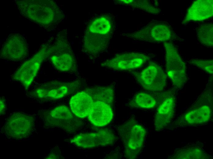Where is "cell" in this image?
Returning a JSON list of instances; mask_svg holds the SVG:
<instances>
[{"label": "cell", "instance_id": "obj_1", "mask_svg": "<svg viewBox=\"0 0 213 159\" xmlns=\"http://www.w3.org/2000/svg\"><path fill=\"white\" fill-rule=\"evenodd\" d=\"M115 19L110 13L92 17L86 24L82 46L88 53L97 54L105 50L116 28Z\"/></svg>", "mask_w": 213, "mask_h": 159}, {"label": "cell", "instance_id": "obj_2", "mask_svg": "<svg viewBox=\"0 0 213 159\" xmlns=\"http://www.w3.org/2000/svg\"><path fill=\"white\" fill-rule=\"evenodd\" d=\"M20 13L39 26L50 31L64 17L62 11L52 0H16Z\"/></svg>", "mask_w": 213, "mask_h": 159}, {"label": "cell", "instance_id": "obj_3", "mask_svg": "<svg viewBox=\"0 0 213 159\" xmlns=\"http://www.w3.org/2000/svg\"><path fill=\"white\" fill-rule=\"evenodd\" d=\"M51 42L42 45L32 57L19 67L13 75V79L28 88L37 75L43 62L51 55L53 49Z\"/></svg>", "mask_w": 213, "mask_h": 159}, {"label": "cell", "instance_id": "obj_4", "mask_svg": "<svg viewBox=\"0 0 213 159\" xmlns=\"http://www.w3.org/2000/svg\"><path fill=\"white\" fill-rule=\"evenodd\" d=\"M122 35L130 39L152 43H164L175 38L168 23L156 20L151 21L140 30Z\"/></svg>", "mask_w": 213, "mask_h": 159}, {"label": "cell", "instance_id": "obj_5", "mask_svg": "<svg viewBox=\"0 0 213 159\" xmlns=\"http://www.w3.org/2000/svg\"><path fill=\"white\" fill-rule=\"evenodd\" d=\"M163 45L167 74L174 87L177 88H181L187 80L186 64L173 44L166 42Z\"/></svg>", "mask_w": 213, "mask_h": 159}, {"label": "cell", "instance_id": "obj_6", "mask_svg": "<svg viewBox=\"0 0 213 159\" xmlns=\"http://www.w3.org/2000/svg\"><path fill=\"white\" fill-rule=\"evenodd\" d=\"M34 119L33 116L23 112H14L6 120L1 131L9 138L24 139L33 131Z\"/></svg>", "mask_w": 213, "mask_h": 159}, {"label": "cell", "instance_id": "obj_7", "mask_svg": "<svg viewBox=\"0 0 213 159\" xmlns=\"http://www.w3.org/2000/svg\"><path fill=\"white\" fill-rule=\"evenodd\" d=\"M49 58L54 67L58 70L69 72L76 70L77 68L75 58L66 34L59 35L57 37Z\"/></svg>", "mask_w": 213, "mask_h": 159}, {"label": "cell", "instance_id": "obj_8", "mask_svg": "<svg viewBox=\"0 0 213 159\" xmlns=\"http://www.w3.org/2000/svg\"><path fill=\"white\" fill-rule=\"evenodd\" d=\"M125 130L123 129L122 138L125 148V153L128 158H135L141 150L146 136L144 128L138 124L129 122L126 124Z\"/></svg>", "mask_w": 213, "mask_h": 159}, {"label": "cell", "instance_id": "obj_9", "mask_svg": "<svg viewBox=\"0 0 213 159\" xmlns=\"http://www.w3.org/2000/svg\"><path fill=\"white\" fill-rule=\"evenodd\" d=\"M150 57L145 54L129 52L118 54L101 64V66L110 69L126 71L140 68Z\"/></svg>", "mask_w": 213, "mask_h": 159}, {"label": "cell", "instance_id": "obj_10", "mask_svg": "<svg viewBox=\"0 0 213 159\" xmlns=\"http://www.w3.org/2000/svg\"><path fill=\"white\" fill-rule=\"evenodd\" d=\"M137 80L143 88L151 91L163 90L166 86V76L160 66L154 62L136 75Z\"/></svg>", "mask_w": 213, "mask_h": 159}, {"label": "cell", "instance_id": "obj_11", "mask_svg": "<svg viewBox=\"0 0 213 159\" xmlns=\"http://www.w3.org/2000/svg\"><path fill=\"white\" fill-rule=\"evenodd\" d=\"M79 84L78 81L52 80L40 84L32 93L34 97L41 99H56L67 95Z\"/></svg>", "mask_w": 213, "mask_h": 159}, {"label": "cell", "instance_id": "obj_12", "mask_svg": "<svg viewBox=\"0 0 213 159\" xmlns=\"http://www.w3.org/2000/svg\"><path fill=\"white\" fill-rule=\"evenodd\" d=\"M1 58L17 61L22 60L28 55V45L22 35L10 34L2 46L0 53Z\"/></svg>", "mask_w": 213, "mask_h": 159}, {"label": "cell", "instance_id": "obj_13", "mask_svg": "<svg viewBox=\"0 0 213 159\" xmlns=\"http://www.w3.org/2000/svg\"><path fill=\"white\" fill-rule=\"evenodd\" d=\"M115 136L110 129L104 128L95 132L80 134L75 136L71 142L83 148L104 146L113 143Z\"/></svg>", "mask_w": 213, "mask_h": 159}, {"label": "cell", "instance_id": "obj_14", "mask_svg": "<svg viewBox=\"0 0 213 159\" xmlns=\"http://www.w3.org/2000/svg\"><path fill=\"white\" fill-rule=\"evenodd\" d=\"M213 15L212 0H198L194 2L188 8L183 24L190 21H202L211 17Z\"/></svg>", "mask_w": 213, "mask_h": 159}, {"label": "cell", "instance_id": "obj_15", "mask_svg": "<svg viewBox=\"0 0 213 159\" xmlns=\"http://www.w3.org/2000/svg\"><path fill=\"white\" fill-rule=\"evenodd\" d=\"M111 106L105 102H93L88 116L89 121L98 127L105 126L112 120L113 113Z\"/></svg>", "mask_w": 213, "mask_h": 159}, {"label": "cell", "instance_id": "obj_16", "mask_svg": "<svg viewBox=\"0 0 213 159\" xmlns=\"http://www.w3.org/2000/svg\"><path fill=\"white\" fill-rule=\"evenodd\" d=\"M175 105V98L170 97L166 98L159 106L154 121L157 130H160L170 124L174 116Z\"/></svg>", "mask_w": 213, "mask_h": 159}, {"label": "cell", "instance_id": "obj_17", "mask_svg": "<svg viewBox=\"0 0 213 159\" xmlns=\"http://www.w3.org/2000/svg\"><path fill=\"white\" fill-rule=\"evenodd\" d=\"M93 102L91 96L85 91L78 92L70 98V110L77 117L84 118L88 116Z\"/></svg>", "mask_w": 213, "mask_h": 159}, {"label": "cell", "instance_id": "obj_18", "mask_svg": "<svg viewBox=\"0 0 213 159\" xmlns=\"http://www.w3.org/2000/svg\"><path fill=\"white\" fill-rule=\"evenodd\" d=\"M211 114L210 107L204 105L187 113L184 119L187 124L195 125L205 123L210 120Z\"/></svg>", "mask_w": 213, "mask_h": 159}, {"label": "cell", "instance_id": "obj_19", "mask_svg": "<svg viewBox=\"0 0 213 159\" xmlns=\"http://www.w3.org/2000/svg\"><path fill=\"white\" fill-rule=\"evenodd\" d=\"M84 91L91 96L93 102H101L111 106L113 104L114 94L111 87L96 86L86 89Z\"/></svg>", "mask_w": 213, "mask_h": 159}, {"label": "cell", "instance_id": "obj_20", "mask_svg": "<svg viewBox=\"0 0 213 159\" xmlns=\"http://www.w3.org/2000/svg\"><path fill=\"white\" fill-rule=\"evenodd\" d=\"M117 2L120 4L129 6L138 9H141L148 13L157 14L161 10L156 4H153L148 0H121Z\"/></svg>", "mask_w": 213, "mask_h": 159}, {"label": "cell", "instance_id": "obj_21", "mask_svg": "<svg viewBox=\"0 0 213 159\" xmlns=\"http://www.w3.org/2000/svg\"><path fill=\"white\" fill-rule=\"evenodd\" d=\"M213 25L211 23L200 25L197 28L196 35L200 42L204 46L212 47Z\"/></svg>", "mask_w": 213, "mask_h": 159}, {"label": "cell", "instance_id": "obj_22", "mask_svg": "<svg viewBox=\"0 0 213 159\" xmlns=\"http://www.w3.org/2000/svg\"><path fill=\"white\" fill-rule=\"evenodd\" d=\"M130 104L133 107L149 109L154 108L156 102L154 97L144 92L137 94L131 102Z\"/></svg>", "mask_w": 213, "mask_h": 159}, {"label": "cell", "instance_id": "obj_23", "mask_svg": "<svg viewBox=\"0 0 213 159\" xmlns=\"http://www.w3.org/2000/svg\"><path fill=\"white\" fill-rule=\"evenodd\" d=\"M71 111L68 107L60 105L49 111L47 114L51 119L60 121H62L63 123H66L73 118V116Z\"/></svg>", "mask_w": 213, "mask_h": 159}, {"label": "cell", "instance_id": "obj_24", "mask_svg": "<svg viewBox=\"0 0 213 159\" xmlns=\"http://www.w3.org/2000/svg\"><path fill=\"white\" fill-rule=\"evenodd\" d=\"M189 63L201 69L206 72L213 74V61L212 59L193 58L191 59Z\"/></svg>", "mask_w": 213, "mask_h": 159}, {"label": "cell", "instance_id": "obj_25", "mask_svg": "<svg viewBox=\"0 0 213 159\" xmlns=\"http://www.w3.org/2000/svg\"><path fill=\"white\" fill-rule=\"evenodd\" d=\"M6 105L3 98H1L0 99V114H3L5 111Z\"/></svg>", "mask_w": 213, "mask_h": 159}]
</instances>
